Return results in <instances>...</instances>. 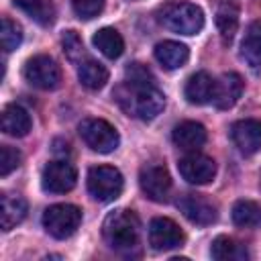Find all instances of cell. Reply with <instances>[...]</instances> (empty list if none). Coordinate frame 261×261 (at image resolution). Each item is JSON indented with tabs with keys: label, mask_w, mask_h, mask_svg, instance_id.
Listing matches in <instances>:
<instances>
[{
	"label": "cell",
	"mask_w": 261,
	"mask_h": 261,
	"mask_svg": "<svg viewBox=\"0 0 261 261\" xmlns=\"http://www.w3.org/2000/svg\"><path fill=\"white\" fill-rule=\"evenodd\" d=\"M239 0H214V20L224 45H230V41L234 39V33L239 29Z\"/></svg>",
	"instance_id": "obj_14"
},
{
	"label": "cell",
	"mask_w": 261,
	"mask_h": 261,
	"mask_svg": "<svg viewBox=\"0 0 261 261\" xmlns=\"http://www.w3.org/2000/svg\"><path fill=\"white\" fill-rule=\"evenodd\" d=\"M171 139H173L175 147L192 153V151H198L206 143V128L200 122L184 120V122H179V124L173 126Z\"/></svg>",
	"instance_id": "obj_17"
},
{
	"label": "cell",
	"mask_w": 261,
	"mask_h": 261,
	"mask_svg": "<svg viewBox=\"0 0 261 261\" xmlns=\"http://www.w3.org/2000/svg\"><path fill=\"white\" fill-rule=\"evenodd\" d=\"M104 2L106 0H71V6H73V12L84 18V20H90L94 16H98L104 8Z\"/></svg>",
	"instance_id": "obj_30"
},
{
	"label": "cell",
	"mask_w": 261,
	"mask_h": 261,
	"mask_svg": "<svg viewBox=\"0 0 261 261\" xmlns=\"http://www.w3.org/2000/svg\"><path fill=\"white\" fill-rule=\"evenodd\" d=\"M230 139L243 155H255L261 149V120H237L230 128Z\"/></svg>",
	"instance_id": "obj_13"
},
{
	"label": "cell",
	"mask_w": 261,
	"mask_h": 261,
	"mask_svg": "<svg viewBox=\"0 0 261 261\" xmlns=\"http://www.w3.org/2000/svg\"><path fill=\"white\" fill-rule=\"evenodd\" d=\"M214 94H216V80H212V75L206 71H196L194 75H190L184 88L186 100L196 106L212 102Z\"/></svg>",
	"instance_id": "obj_15"
},
{
	"label": "cell",
	"mask_w": 261,
	"mask_h": 261,
	"mask_svg": "<svg viewBox=\"0 0 261 261\" xmlns=\"http://www.w3.org/2000/svg\"><path fill=\"white\" fill-rule=\"evenodd\" d=\"M118 106L139 120H153L165 106V96L155 84V75L143 63H130L124 69V82L114 88Z\"/></svg>",
	"instance_id": "obj_1"
},
{
	"label": "cell",
	"mask_w": 261,
	"mask_h": 261,
	"mask_svg": "<svg viewBox=\"0 0 261 261\" xmlns=\"http://www.w3.org/2000/svg\"><path fill=\"white\" fill-rule=\"evenodd\" d=\"M82 224V210L73 204H53L43 212V226L55 239L71 237Z\"/></svg>",
	"instance_id": "obj_6"
},
{
	"label": "cell",
	"mask_w": 261,
	"mask_h": 261,
	"mask_svg": "<svg viewBox=\"0 0 261 261\" xmlns=\"http://www.w3.org/2000/svg\"><path fill=\"white\" fill-rule=\"evenodd\" d=\"M24 80L39 90H55L61 84V69L49 55H35L24 63Z\"/></svg>",
	"instance_id": "obj_7"
},
{
	"label": "cell",
	"mask_w": 261,
	"mask_h": 261,
	"mask_svg": "<svg viewBox=\"0 0 261 261\" xmlns=\"http://www.w3.org/2000/svg\"><path fill=\"white\" fill-rule=\"evenodd\" d=\"M2 130L10 137H24L31 130V116L18 104H8L2 110Z\"/></svg>",
	"instance_id": "obj_19"
},
{
	"label": "cell",
	"mask_w": 261,
	"mask_h": 261,
	"mask_svg": "<svg viewBox=\"0 0 261 261\" xmlns=\"http://www.w3.org/2000/svg\"><path fill=\"white\" fill-rule=\"evenodd\" d=\"M210 255L216 261H245V259H249L247 249L230 237H216L212 241Z\"/></svg>",
	"instance_id": "obj_24"
},
{
	"label": "cell",
	"mask_w": 261,
	"mask_h": 261,
	"mask_svg": "<svg viewBox=\"0 0 261 261\" xmlns=\"http://www.w3.org/2000/svg\"><path fill=\"white\" fill-rule=\"evenodd\" d=\"M75 181H77V171L65 159L49 161L41 175V186L49 194H65V192L73 190Z\"/></svg>",
	"instance_id": "obj_9"
},
{
	"label": "cell",
	"mask_w": 261,
	"mask_h": 261,
	"mask_svg": "<svg viewBox=\"0 0 261 261\" xmlns=\"http://www.w3.org/2000/svg\"><path fill=\"white\" fill-rule=\"evenodd\" d=\"M177 169H179L181 177L188 184H194V186L210 184L214 179V175H216L214 159L204 155V153H198V151H192L186 157H181L179 163H177Z\"/></svg>",
	"instance_id": "obj_10"
},
{
	"label": "cell",
	"mask_w": 261,
	"mask_h": 261,
	"mask_svg": "<svg viewBox=\"0 0 261 261\" xmlns=\"http://www.w3.org/2000/svg\"><path fill=\"white\" fill-rule=\"evenodd\" d=\"M241 57L253 67H261V20H253L241 43Z\"/></svg>",
	"instance_id": "obj_21"
},
{
	"label": "cell",
	"mask_w": 261,
	"mask_h": 261,
	"mask_svg": "<svg viewBox=\"0 0 261 261\" xmlns=\"http://www.w3.org/2000/svg\"><path fill=\"white\" fill-rule=\"evenodd\" d=\"M77 130L82 141L98 153H112L120 143L118 130L104 118H86L80 122Z\"/></svg>",
	"instance_id": "obj_5"
},
{
	"label": "cell",
	"mask_w": 261,
	"mask_h": 261,
	"mask_svg": "<svg viewBox=\"0 0 261 261\" xmlns=\"http://www.w3.org/2000/svg\"><path fill=\"white\" fill-rule=\"evenodd\" d=\"M0 41H2V49L8 53V51H14L20 41H22V31L20 27L10 20L8 16H2V29H0Z\"/></svg>",
	"instance_id": "obj_28"
},
{
	"label": "cell",
	"mask_w": 261,
	"mask_h": 261,
	"mask_svg": "<svg viewBox=\"0 0 261 261\" xmlns=\"http://www.w3.org/2000/svg\"><path fill=\"white\" fill-rule=\"evenodd\" d=\"M177 208L181 210V214L190 222H194L198 226H208V224L216 222V218H218L216 204L212 200H208L206 196H202V194H186V196H181L179 202H177Z\"/></svg>",
	"instance_id": "obj_11"
},
{
	"label": "cell",
	"mask_w": 261,
	"mask_h": 261,
	"mask_svg": "<svg viewBox=\"0 0 261 261\" xmlns=\"http://www.w3.org/2000/svg\"><path fill=\"white\" fill-rule=\"evenodd\" d=\"M232 222L243 228H253L261 224V206L253 200H239L232 206Z\"/></svg>",
	"instance_id": "obj_25"
},
{
	"label": "cell",
	"mask_w": 261,
	"mask_h": 261,
	"mask_svg": "<svg viewBox=\"0 0 261 261\" xmlns=\"http://www.w3.org/2000/svg\"><path fill=\"white\" fill-rule=\"evenodd\" d=\"M61 45H63L65 57H67L71 63L80 65L82 61L88 59L86 49H84V43H82V39H80V35H77L75 31H65L63 37H61Z\"/></svg>",
	"instance_id": "obj_27"
},
{
	"label": "cell",
	"mask_w": 261,
	"mask_h": 261,
	"mask_svg": "<svg viewBox=\"0 0 261 261\" xmlns=\"http://www.w3.org/2000/svg\"><path fill=\"white\" fill-rule=\"evenodd\" d=\"M155 59L163 69H179L190 59V49L179 41H161L155 45Z\"/></svg>",
	"instance_id": "obj_18"
},
{
	"label": "cell",
	"mask_w": 261,
	"mask_h": 261,
	"mask_svg": "<svg viewBox=\"0 0 261 261\" xmlns=\"http://www.w3.org/2000/svg\"><path fill=\"white\" fill-rule=\"evenodd\" d=\"M259 188H261V175H259Z\"/></svg>",
	"instance_id": "obj_31"
},
{
	"label": "cell",
	"mask_w": 261,
	"mask_h": 261,
	"mask_svg": "<svg viewBox=\"0 0 261 261\" xmlns=\"http://www.w3.org/2000/svg\"><path fill=\"white\" fill-rule=\"evenodd\" d=\"M20 153L10 147V145H2L0 147V175L6 177L10 171H14L18 165H20Z\"/></svg>",
	"instance_id": "obj_29"
},
{
	"label": "cell",
	"mask_w": 261,
	"mask_h": 261,
	"mask_svg": "<svg viewBox=\"0 0 261 261\" xmlns=\"http://www.w3.org/2000/svg\"><path fill=\"white\" fill-rule=\"evenodd\" d=\"M184 232L171 218L159 216L153 218L149 224V245L155 251H171L184 245Z\"/></svg>",
	"instance_id": "obj_12"
},
{
	"label": "cell",
	"mask_w": 261,
	"mask_h": 261,
	"mask_svg": "<svg viewBox=\"0 0 261 261\" xmlns=\"http://www.w3.org/2000/svg\"><path fill=\"white\" fill-rule=\"evenodd\" d=\"M2 230H10L27 216V200L18 194H2Z\"/></svg>",
	"instance_id": "obj_20"
},
{
	"label": "cell",
	"mask_w": 261,
	"mask_h": 261,
	"mask_svg": "<svg viewBox=\"0 0 261 261\" xmlns=\"http://www.w3.org/2000/svg\"><path fill=\"white\" fill-rule=\"evenodd\" d=\"M139 186L153 202H165L171 192V177L163 163H147L139 171Z\"/></svg>",
	"instance_id": "obj_8"
},
{
	"label": "cell",
	"mask_w": 261,
	"mask_h": 261,
	"mask_svg": "<svg viewBox=\"0 0 261 261\" xmlns=\"http://www.w3.org/2000/svg\"><path fill=\"white\" fill-rule=\"evenodd\" d=\"M92 43H94V47H96L104 57H108V59H116V57H120L122 51H124V41H122L120 33H118L116 29H112V27L100 29V31L92 37Z\"/></svg>",
	"instance_id": "obj_22"
},
{
	"label": "cell",
	"mask_w": 261,
	"mask_h": 261,
	"mask_svg": "<svg viewBox=\"0 0 261 261\" xmlns=\"http://www.w3.org/2000/svg\"><path fill=\"white\" fill-rule=\"evenodd\" d=\"M102 234L110 249L130 255L139 247V241H141L139 216L128 208H118L104 218Z\"/></svg>",
	"instance_id": "obj_2"
},
{
	"label": "cell",
	"mask_w": 261,
	"mask_h": 261,
	"mask_svg": "<svg viewBox=\"0 0 261 261\" xmlns=\"http://www.w3.org/2000/svg\"><path fill=\"white\" fill-rule=\"evenodd\" d=\"M16 8H20L27 16L37 20L39 24L47 27L53 22V8L45 0H12Z\"/></svg>",
	"instance_id": "obj_26"
},
{
	"label": "cell",
	"mask_w": 261,
	"mask_h": 261,
	"mask_svg": "<svg viewBox=\"0 0 261 261\" xmlns=\"http://www.w3.org/2000/svg\"><path fill=\"white\" fill-rule=\"evenodd\" d=\"M243 88H245V84H243V77L239 73H234V71L224 73L216 82V94H214V100H212L214 106L220 108V110L232 108L239 102V98L243 94Z\"/></svg>",
	"instance_id": "obj_16"
},
{
	"label": "cell",
	"mask_w": 261,
	"mask_h": 261,
	"mask_svg": "<svg viewBox=\"0 0 261 261\" xmlns=\"http://www.w3.org/2000/svg\"><path fill=\"white\" fill-rule=\"evenodd\" d=\"M77 80L88 90H100L108 82V69L100 61H94L88 57L77 65Z\"/></svg>",
	"instance_id": "obj_23"
},
{
	"label": "cell",
	"mask_w": 261,
	"mask_h": 261,
	"mask_svg": "<svg viewBox=\"0 0 261 261\" xmlns=\"http://www.w3.org/2000/svg\"><path fill=\"white\" fill-rule=\"evenodd\" d=\"M157 18L165 29L179 35H196L204 29V12L192 2H165L159 8Z\"/></svg>",
	"instance_id": "obj_3"
},
{
	"label": "cell",
	"mask_w": 261,
	"mask_h": 261,
	"mask_svg": "<svg viewBox=\"0 0 261 261\" xmlns=\"http://www.w3.org/2000/svg\"><path fill=\"white\" fill-rule=\"evenodd\" d=\"M124 188L122 173L112 165H96L88 171V192L98 202H114Z\"/></svg>",
	"instance_id": "obj_4"
}]
</instances>
